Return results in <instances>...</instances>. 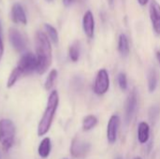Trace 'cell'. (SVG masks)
<instances>
[{
	"instance_id": "cell-1",
	"label": "cell",
	"mask_w": 160,
	"mask_h": 159,
	"mask_svg": "<svg viewBox=\"0 0 160 159\" xmlns=\"http://www.w3.org/2000/svg\"><path fill=\"white\" fill-rule=\"evenodd\" d=\"M36 53L38 60L37 72L42 75L51 67L52 61L51 40L42 31H38L36 34Z\"/></svg>"
},
{
	"instance_id": "cell-2",
	"label": "cell",
	"mask_w": 160,
	"mask_h": 159,
	"mask_svg": "<svg viewBox=\"0 0 160 159\" xmlns=\"http://www.w3.org/2000/svg\"><path fill=\"white\" fill-rule=\"evenodd\" d=\"M58 105H59V96H58L57 91L53 90L49 96L47 107L43 112V115L38 127V135L39 137H42L49 132L52 127L55 112L57 111Z\"/></svg>"
},
{
	"instance_id": "cell-3",
	"label": "cell",
	"mask_w": 160,
	"mask_h": 159,
	"mask_svg": "<svg viewBox=\"0 0 160 159\" xmlns=\"http://www.w3.org/2000/svg\"><path fill=\"white\" fill-rule=\"evenodd\" d=\"M15 127L11 120H0V143L4 151L8 152L14 144Z\"/></svg>"
},
{
	"instance_id": "cell-4",
	"label": "cell",
	"mask_w": 160,
	"mask_h": 159,
	"mask_svg": "<svg viewBox=\"0 0 160 159\" xmlns=\"http://www.w3.org/2000/svg\"><path fill=\"white\" fill-rule=\"evenodd\" d=\"M17 67L21 70L22 76L29 75L34 71H37V67H38L37 56L32 52H25L21 57L17 65Z\"/></svg>"
},
{
	"instance_id": "cell-5",
	"label": "cell",
	"mask_w": 160,
	"mask_h": 159,
	"mask_svg": "<svg viewBox=\"0 0 160 159\" xmlns=\"http://www.w3.org/2000/svg\"><path fill=\"white\" fill-rule=\"evenodd\" d=\"M110 88V77L109 73L105 68H101L98 71L95 83H94V92L98 96H102L108 92Z\"/></svg>"
},
{
	"instance_id": "cell-6",
	"label": "cell",
	"mask_w": 160,
	"mask_h": 159,
	"mask_svg": "<svg viewBox=\"0 0 160 159\" xmlns=\"http://www.w3.org/2000/svg\"><path fill=\"white\" fill-rule=\"evenodd\" d=\"M90 149H91V144L89 142H84L80 138L76 137L72 140L71 146H70V154L75 158H84L90 152Z\"/></svg>"
},
{
	"instance_id": "cell-7",
	"label": "cell",
	"mask_w": 160,
	"mask_h": 159,
	"mask_svg": "<svg viewBox=\"0 0 160 159\" xmlns=\"http://www.w3.org/2000/svg\"><path fill=\"white\" fill-rule=\"evenodd\" d=\"M8 38H9V42H10L11 46L13 47V49L16 52H22L25 50L26 40H25L23 35L17 28H14V27L9 28Z\"/></svg>"
},
{
	"instance_id": "cell-8",
	"label": "cell",
	"mask_w": 160,
	"mask_h": 159,
	"mask_svg": "<svg viewBox=\"0 0 160 159\" xmlns=\"http://www.w3.org/2000/svg\"><path fill=\"white\" fill-rule=\"evenodd\" d=\"M138 106V96H137V91L133 89L129 95L128 96L127 101H126V106H125V117H126V122L127 124H129L131 121Z\"/></svg>"
},
{
	"instance_id": "cell-9",
	"label": "cell",
	"mask_w": 160,
	"mask_h": 159,
	"mask_svg": "<svg viewBox=\"0 0 160 159\" xmlns=\"http://www.w3.org/2000/svg\"><path fill=\"white\" fill-rule=\"evenodd\" d=\"M149 16L155 33L160 36V4L157 0L150 1Z\"/></svg>"
},
{
	"instance_id": "cell-10",
	"label": "cell",
	"mask_w": 160,
	"mask_h": 159,
	"mask_svg": "<svg viewBox=\"0 0 160 159\" xmlns=\"http://www.w3.org/2000/svg\"><path fill=\"white\" fill-rule=\"evenodd\" d=\"M121 119L119 115L113 114L111 116L107 126V140L110 144H113L117 140V134L120 127Z\"/></svg>"
},
{
	"instance_id": "cell-11",
	"label": "cell",
	"mask_w": 160,
	"mask_h": 159,
	"mask_svg": "<svg viewBox=\"0 0 160 159\" xmlns=\"http://www.w3.org/2000/svg\"><path fill=\"white\" fill-rule=\"evenodd\" d=\"M95 27L96 22L94 14L90 9H88L84 12L82 16V30L85 36L90 39L93 38L95 36Z\"/></svg>"
},
{
	"instance_id": "cell-12",
	"label": "cell",
	"mask_w": 160,
	"mask_h": 159,
	"mask_svg": "<svg viewBox=\"0 0 160 159\" xmlns=\"http://www.w3.org/2000/svg\"><path fill=\"white\" fill-rule=\"evenodd\" d=\"M11 20L15 23L27 24V17L23 7L20 3H14L11 7Z\"/></svg>"
},
{
	"instance_id": "cell-13",
	"label": "cell",
	"mask_w": 160,
	"mask_h": 159,
	"mask_svg": "<svg viewBox=\"0 0 160 159\" xmlns=\"http://www.w3.org/2000/svg\"><path fill=\"white\" fill-rule=\"evenodd\" d=\"M150 137V127L146 122H141L138 127V140L144 144L148 142Z\"/></svg>"
},
{
	"instance_id": "cell-14",
	"label": "cell",
	"mask_w": 160,
	"mask_h": 159,
	"mask_svg": "<svg viewBox=\"0 0 160 159\" xmlns=\"http://www.w3.org/2000/svg\"><path fill=\"white\" fill-rule=\"evenodd\" d=\"M118 52L123 57H127L129 54L130 47L128 38L125 34H121L118 38Z\"/></svg>"
},
{
	"instance_id": "cell-15",
	"label": "cell",
	"mask_w": 160,
	"mask_h": 159,
	"mask_svg": "<svg viewBox=\"0 0 160 159\" xmlns=\"http://www.w3.org/2000/svg\"><path fill=\"white\" fill-rule=\"evenodd\" d=\"M51 149H52V142H51V139L50 138H44L39 146H38V155L41 158H47L50 154H51Z\"/></svg>"
},
{
	"instance_id": "cell-16",
	"label": "cell",
	"mask_w": 160,
	"mask_h": 159,
	"mask_svg": "<svg viewBox=\"0 0 160 159\" xmlns=\"http://www.w3.org/2000/svg\"><path fill=\"white\" fill-rule=\"evenodd\" d=\"M44 28H45L46 35L49 37V39L53 44L57 45L58 44V41H59V36H58V32L55 29V27H53L50 23H44Z\"/></svg>"
},
{
	"instance_id": "cell-17",
	"label": "cell",
	"mask_w": 160,
	"mask_h": 159,
	"mask_svg": "<svg viewBox=\"0 0 160 159\" xmlns=\"http://www.w3.org/2000/svg\"><path fill=\"white\" fill-rule=\"evenodd\" d=\"M98 123V118L95 115H87L82 120V130L83 131H90L92 130Z\"/></svg>"
},
{
	"instance_id": "cell-18",
	"label": "cell",
	"mask_w": 160,
	"mask_h": 159,
	"mask_svg": "<svg viewBox=\"0 0 160 159\" xmlns=\"http://www.w3.org/2000/svg\"><path fill=\"white\" fill-rule=\"evenodd\" d=\"M148 81V90L150 93L155 92L157 86H158V74L155 68H151L148 72L147 76Z\"/></svg>"
},
{
	"instance_id": "cell-19",
	"label": "cell",
	"mask_w": 160,
	"mask_h": 159,
	"mask_svg": "<svg viewBox=\"0 0 160 159\" xmlns=\"http://www.w3.org/2000/svg\"><path fill=\"white\" fill-rule=\"evenodd\" d=\"M68 55L72 62H77L80 58V43L75 41L68 49Z\"/></svg>"
},
{
	"instance_id": "cell-20",
	"label": "cell",
	"mask_w": 160,
	"mask_h": 159,
	"mask_svg": "<svg viewBox=\"0 0 160 159\" xmlns=\"http://www.w3.org/2000/svg\"><path fill=\"white\" fill-rule=\"evenodd\" d=\"M22 75L21 70L16 67L11 71V73H10V75H9V77H8V82H7V87H8V88H11V87L16 83V82L19 80V78L22 77Z\"/></svg>"
},
{
	"instance_id": "cell-21",
	"label": "cell",
	"mask_w": 160,
	"mask_h": 159,
	"mask_svg": "<svg viewBox=\"0 0 160 159\" xmlns=\"http://www.w3.org/2000/svg\"><path fill=\"white\" fill-rule=\"evenodd\" d=\"M57 70L56 69H52L51 72L49 73L47 79H46V82H45V89L47 91H50L52 86L54 85V82L57 79Z\"/></svg>"
},
{
	"instance_id": "cell-22",
	"label": "cell",
	"mask_w": 160,
	"mask_h": 159,
	"mask_svg": "<svg viewBox=\"0 0 160 159\" xmlns=\"http://www.w3.org/2000/svg\"><path fill=\"white\" fill-rule=\"evenodd\" d=\"M117 81H118V84H119V87L121 88V90L126 91L128 89V78H127V75L124 72L119 73Z\"/></svg>"
},
{
	"instance_id": "cell-23",
	"label": "cell",
	"mask_w": 160,
	"mask_h": 159,
	"mask_svg": "<svg viewBox=\"0 0 160 159\" xmlns=\"http://www.w3.org/2000/svg\"><path fill=\"white\" fill-rule=\"evenodd\" d=\"M63 1V5L66 7H70L76 0H62Z\"/></svg>"
},
{
	"instance_id": "cell-24",
	"label": "cell",
	"mask_w": 160,
	"mask_h": 159,
	"mask_svg": "<svg viewBox=\"0 0 160 159\" xmlns=\"http://www.w3.org/2000/svg\"><path fill=\"white\" fill-rule=\"evenodd\" d=\"M3 53H4V44H3V41H2L1 36H0V60L3 56Z\"/></svg>"
},
{
	"instance_id": "cell-25",
	"label": "cell",
	"mask_w": 160,
	"mask_h": 159,
	"mask_svg": "<svg viewBox=\"0 0 160 159\" xmlns=\"http://www.w3.org/2000/svg\"><path fill=\"white\" fill-rule=\"evenodd\" d=\"M139 5L142 7H145L146 5H148V3L150 2V0H137Z\"/></svg>"
},
{
	"instance_id": "cell-26",
	"label": "cell",
	"mask_w": 160,
	"mask_h": 159,
	"mask_svg": "<svg viewBox=\"0 0 160 159\" xmlns=\"http://www.w3.org/2000/svg\"><path fill=\"white\" fill-rule=\"evenodd\" d=\"M156 56H157V59H158V63H159L160 65V51H158L156 52Z\"/></svg>"
},
{
	"instance_id": "cell-27",
	"label": "cell",
	"mask_w": 160,
	"mask_h": 159,
	"mask_svg": "<svg viewBox=\"0 0 160 159\" xmlns=\"http://www.w3.org/2000/svg\"><path fill=\"white\" fill-rule=\"evenodd\" d=\"M108 2H109L110 6L112 7H113V4H114V0H108Z\"/></svg>"
},
{
	"instance_id": "cell-28",
	"label": "cell",
	"mask_w": 160,
	"mask_h": 159,
	"mask_svg": "<svg viewBox=\"0 0 160 159\" xmlns=\"http://www.w3.org/2000/svg\"><path fill=\"white\" fill-rule=\"evenodd\" d=\"M115 159H123V157H117Z\"/></svg>"
},
{
	"instance_id": "cell-29",
	"label": "cell",
	"mask_w": 160,
	"mask_h": 159,
	"mask_svg": "<svg viewBox=\"0 0 160 159\" xmlns=\"http://www.w3.org/2000/svg\"><path fill=\"white\" fill-rule=\"evenodd\" d=\"M46 1H47V2H52V0H46Z\"/></svg>"
},
{
	"instance_id": "cell-30",
	"label": "cell",
	"mask_w": 160,
	"mask_h": 159,
	"mask_svg": "<svg viewBox=\"0 0 160 159\" xmlns=\"http://www.w3.org/2000/svg\"><path fill=\"white\" fill-rule=\"evenodd\" d=\"M134 159H142V157H136V158H134Z\"/></svg>"
},
{
	"instance_id": "cell-31",
	"label": "cell",
	"mask_w": 160,
	"mask_h": 159,
	"mask_svg": "<svg viewBox=\"0 0 160 159\" xmlns=\"http://www.w3.org/2000/svg\"><path fill=\"white\" fill-rule=\"evenodd\" d=\"M0 36H1V25H0Z\"/></svg>"
}]
</instances>
